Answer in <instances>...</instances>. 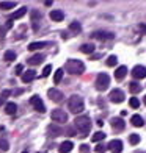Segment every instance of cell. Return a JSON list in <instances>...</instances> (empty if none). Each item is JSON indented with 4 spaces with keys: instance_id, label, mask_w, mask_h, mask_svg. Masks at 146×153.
<instances>
[{
    "instance_id": "1",
    "label": "cell",
    "mask_w": 146,
    "mask_h": 153,
    "mask_svg": "<svg viewBox=\"0 0 146 153\" xmlns=\"http://www.w3.org/2000/svg\"><path fill=\"white\" fill-rule=\"evenodd\" d=\"M65 71L71 75H82L85 72V64L80 59H68L65 64Z\"/></svg>"
},
{
    "instance_id": "2",
    "label": "cell",
    "mask_w": 146,
    "mask_h": 153,
    "mask_svg": "<svg viewBox=\"0 0 146 153\" xmlns=\"http://www.w3.org/2000/svg\"><path fill=\"white\" fill-rule=\"evenodd\" d=\"M74 125H75V128L80 131L82 136H88L90 130H91V120H90V117H87V116H79V117H75Z\"/></svg>"
},
{
    "instance_id": "3",
    "label": "cell",
    "mask_w": 146,
    "mask_h": 153,
    "mask_svg": "<svg viewBox=\"0 0 146 153\" xmlns=\"http://www.w3.org/2000/svg\"><path fill=\"white\" fill-rule=\"evenodd\" d=\"M68 108L71 113L74 114H79L83 111V108H85V103H83V99L80 95H71L68 100Z\"/></svg>"
},
{
    "instance_id": "4",
    "label": "cell",
    "mask_w": 146,
    "mask_h": 153,
    "mask_svg": "<svg viewBox=\"0 0 146 153\" xmlns=\"http://www.w3.org/2000/svg\"><path fill=\"white\" fill-rule=\"evenodd\" d=\"M96 89L97 91H105V89H108V85H110V76L107 75V74H99L97 75V78H96Z\"/></svg>"
},
{
    "instance_id": "5",
    "label": "cell",
    "mask_w": 146,
    "mask_h": 153,
    "mask_svg": "<svg viewBox=\"0 0 146 153\" xmlns=\"http://www.w3.org/2000/svg\"><path fill=\"white\" fill-rule=\"evenodd\" d=\"M50 119L57 123H65V122H68V114L63 109H53L50 114Z\"/></svg>"
},
{
    "instance_id": "6",
    "label": "cell",
    "mask_w": 146,
    "mask_h": 153,
    "mask_svg": "<svg viewBox=\"0 0 146 153\" xmlns=\"http://www.w3.org/2000/svg\"><path fill=\"white\" fill-rule=\"evenodd\" d=\"M30 105H32L35 109H36L38 113H41V114H43V113H46V106H44L43 100H41L38 95H33L32 99H30Z\"/></svg>"
},
{
    "instance_id": "7",
    "label": "cell",
    "mask_w": 146,
    "mask_h": 153,
    "mask_svg": "<svg viewBox=\"0 0 146 153\" xmlns=\"http://www.w3.org/2000/svg\"><path fill=\"white\" fill-rule=\"evenodd\" d=\"M91 38L97 39V41H108V39H113L115 34L110 33V31H104V30H97L91 34Z\"/></svg>"
},
{
    "instance_id": "8",
    "label": "cell",
    "mask_w": 146,
    "mask_h": 153,
    "mask_svg": "<svg viewBox=\"0 0 146 153\" xmlns=\"http://www.w3.org/2000/svg\"><path fill=\"white\" fill-rule=\"evenodd\" d=\"M108 99H110V102H113V103H123L126 97H124V92L121 91V89H113V91L110 92Z\"/></svg>"
},
{
    "instance_id": "9",
    "label": "cell",
    "mask_w": 146,
    "mask_h": 153,
    "mask_svg": "<svg viewBox=\"0 0 146 153\" xmlns=\"http://www.w3.org/2000/svg\"><path fill=\"white\" fill-rule=\"evenodd\" d=\"M107 149L112 153H121L123 152V141H120V139H113V141L108 142Z\"/></svg>"
},
{
    "instance_id": "10",
    "label": "cell",
    "mask_w": 146,
    "mask_h": 153,
    "mask_svg": "<svg viewBox=\"0 0 146 153\" xmlns=\"http://www.w3.org/2000/svg\"><path fill=\"white\" fill-rule=\"evenodd\" d=\"M47 95H49V99H50L52 102H57V103H60L61 100H63V92L58 91V89H55V88L49 89V91H47Z\"/></svg>"
},
{
    "instance_id": "11",
    "label": "cell",
    "mask_w": 146,
    "mask_h": 153,
    "mask_svg": "<svg viewBox=\"0 0 146 153\" xmlns=\"http://www.w3.org/2000/svg\"><path fill=\"white\" fill-rule=\"evenodd\" d=\"M110 125H112V128L115 131H123L124 127H126V123H124V120L121 117H113V119L110 120Z\"/></svg>"
},
{
    "instance_id": "12",
    "label": "cell",
    "mask_w": 146,
    "mask_h": 153,
    "mask_svg": "<svg viewBox=\"0 0 146 153\" xmlns=\"http://www.w3.org/2000/svg\"><path fill=\"white\" fill-rule=\"evenodd\" d=\"M132 75H134L135 80H141L146 76V67L144 66H135L134 71H132Z\"/></svg>"
},
{
    "instance_id": "13",
    "label": "cell",
    "mask_w": 146,
    "mask_h": 153,
    "mask_svg": "<svg viewBox=\"0 0 146 153\" xmlns=\"http://www.w3.org/2000/svg\"><path fill=\"white\" fill-rule=\"evenodd\" d=\"M47 131H49V134H50V136H61V134L65 133V130L60 128L58 125H55V123L49 125V127H47Z\"/></svg>"
},
{
    "instance_id": "14",
    "label": "cell",
    "mask_w": 146,
    "mask_h": 153,
    "mask_svg": "<svg viewBox=\"0 0 146 153\" xmlns=\"http://www.w3.org/2000/svg\"><path fill=\"white\" fill-rule=\"evenodd\" d=\"M126 75H127V67H126V66H120V67L115 71V78H116L118 81L124 80V78H126Z\"/></svg>"
},
{
    "instance_id": "15",
    "label": "cell",
    "mask_w": 146,
    "mask_h": 153,
    "mask_svg": "<svg viewBox=\"0 0 146 153\" xmlns=\"http://www.w3.org/2000/svg\"><path fill=\"white\" fill-rule=\"evenodd\" d=\"M25 14H27V6H22V8H19L17 11H14V13H13V14L10 16V19H8V20H11V22H13V20H16V19L24 17Z\"/></svg>"
},
{
    "instance_id": "16",
    "label": "cell",
    "mask_w": 146,
    "mask_h": 153,
    "mask_svg": "<svg viewBox=\"0 0 146 153\" xmlns=\"http://www.w3.org/2000/svg\"><path fill=\"white\" fill-rule=\"evenodd\" d=\"M49 16H50V19L55 20V22H61V20L65 19V14H63V11H61V10H52Z\"/></svg>"
},
{
    "instance_id": "17",
    "label": "cell",
    "mask_w": 146,
    "mask_h": 153,
    "mask_svg": "<svg viewBox=\"0 0 146 153\" xmlns=\"http://www.w3.org/2000/svg\"><path fill=\"white\" fill-rule=\"evenodd\" d=\"M43 59H44V55L43 53H36V55H33V56L29 59V64L30 66H38L39 62H43Z\"/></svg>"
},
{
    "instance_id": "18",
    "label": "cell",
    "mask_w": 146,
    "mask_h": 153,
    "mask_svg": "<svg viewBox=\"0 0 146 153\" xmlns=\"http://www.w3.org/2000/svg\"><path fill=\"white\" fill-rule=\"evenodd\" d=\"M35 76H36V72L35 71H25L22 74V81L24 83H30V81L35 80Z\"/></svg>"
},
{
    "instance_id": "19",
    "label": "cell",
    "mask_w": 146,
    "mask_h": 153,
    "mask_svg": "<svg viewBox=\"0 0 146 153\" xmlns=\"http://www.w3.org/2000/svg\"><path fill=\"white\" fill-rule=\"evenodd\" d=\"M72 149H74V144H72L71 141H65L63 144L60 145V149H58V150H60V153H69Z\"/></svg>"
},
{
    "instance_id": "20",
    "label": "cell",
    "mask_w": 146,
    "mask_h": 153,
    "mask_svg": "<svg viewBox=\"0 0 146 153\" xmlns=\"http://www.w3.org/2000/svg\"><path fill=\"white\" fill-rule=\"evenodd\" d=\"M130 123L134 125V127H143V125H144V120H143V117H141V116L135 114V116H132V117H130Z\"/></svg>"
},
{
    "instance_id": "21",
    "label": "cell",
    "mask_w": 146,
    "mask_h": 153,
    "mask_svg": "<svg viewBox=\"0 0 146 153\" xmlns=\"http://www.w3.org/2000/svg\"><path fill=\"white\" fill-rule=\"evenodd\" d=\"M47 45H49V42H44V41H39V42H32V44L29 45V50L35 52V50H39V48H44V47H47Z\"/></svg>"
},
{
    "instance_id": "22",
    "label": "cell",
    "mask_w": 146,
    "mask_h": 153,
    "mask_svg": "<svg viewBox=\"0 0 146 153\" xmlns=\"http://www.w3.org/2000/svg\"><path fill=\"white\" fill-rule=\"evenodd\" d=\"M16 111H17V105L16 103H13V102H10V103H6L5 105V113L6 114H16Z\"/></svg>"
},
{
    "instance_id": "23",
    "label": "cell",
    "mask_w": 146,
    "mask_h": 153,
    "mask_svg": "<svg viewBox=\"0 0 146 153\" xmlns=\"http://www.w3.org/2000/svg\"><path fill=\"white\" fill-rule=\"evenodd\" d=\"M38 19H41V14L36 10H33L32 11V22H33V30L35 31H38Z\"/></svg>"
},
{
    "instance_id": "24",
    "label": "cell",
    "mask_w": 146,
    "mask_h": 153,
    "mask_svg": "<svg viewBox=\"0 0 146 153\" xmlns=\"http://www.w3.org/2000/svg\"><path fill=\"white\" fill-rule=\"evenodd\" d=\"M129 91L132 94H137V92H140L141 91V86H140V83H137V81H130L129 83Z\"/></svg>"
},
{
    "instance_id": "25",
    "label": "cell",
    "mask_w": 146,
    "mask_h": 153,
    "mask_svg": "<svg viewBox=\"0 0 146 153\" xmlns=\"http://www.w3.org/2000/svg\"><path fill=\"white\" fill-rule=\"evenodd\" d=\"M80 52H82V53H87V55H91V53L94 52V45H93V44H83V45L80 47Z\"/></svg>"
},
{
    "instance_id": "26",
    "label": "cell",
    "mask_w": 146,
    "mask_h": 153,
    "mask_svg": "<svg viewBox=\"0 0 146 153\" xmlns=\"http://www.w3.org/2000/svg\"><path fill=\"white\" fill-rule=\"evenodd\" d=\"M11 27H13V22H11V20H8V22H6L3 27H0V38L3 39V38H5V33L8 31V30L11 28Z\"/></svg>"
},
{
    "instance_id": "27",
    "label": "cell",
    "mask_w": 146,
    "mask_h": 153,
    "mask_svg": "<svg viewBox=\"0 0 146 153\" xmlns=\"http://www.w3.org/2000/svg\"><path fill=\"white\" fill-rule=\"evenodd\" d=\"M69 30H71L72 33H75V34H79L82 31V25L79 22H71L69 24Z\"/></svg>"
},
{
    "instance_id": "28",
    "label": "cell",
    "mask_w": 146,
    "mask_h": 153,
    "mask_svg": "<svg viewBox=\"0 0 146 153\" xmlns=\"http://www.w3.org/2000/svg\"><path fill=\"white\" fill-rule=\"evenodd\" d=\"M63 69H58V71L57 72H55V75H53V83H55V85H58V83L61 81V78H63Z\"/></svg>"
},
{
    "instance_id": "29",
    "label": "cell",
    "mask_w": 146,
    "mask_h": 153,
    "mask_svg": "<svg viewBox=\"0 0 146 153\" xmlns=\"http://www.w3.org/2000/svg\"><path fill=\"white\" fill-rule=\"evenodd\" d=\"M3 59L5 61H13V59H16V53L14 52H13V50H6L5 52V55H3Z\"/></svg>"
},
{
    "instance_id": "30",
    "label": "cell",
    "mask_w": 146,
    "mask_h": 153,
    "mask_svg": "<svg viewBox=\"0 0 146 153\" xmlns=\"http://www.w3.org/2000/svg\"><path fill=\"white\" fill-rule=\"evenodd\" d=\"M16 2H0V10H13Z\"/></svg>"
},
{
    "instance_id": "31",
    "label": "cell",
    "mask_w": 146,
    "mask_h": 153,
    "mask_svg": "<svg viewBox=\"0 0 146 153\" xmlns=\"http://www.w3.org/2000/svg\"><path fill=\"white\" fill-rule=\"evenodd\" d=\"M93 142H99V141H102V139H105V133L104 131H97V133H94L93 134Z\"/></svg>"
},
{
    "instance_id": "32",
    "label": "cell",
    "mask_w": 146,
    "mask_h": 153,
    "mask_svg": "<svg viewBox=\"0 0 146 153\" xmlns=\"http://www.w3.org/2000/svg\"><path fill=\"white\" fill-rule=\"evenodd\" d=\"M129 142H130L132 145H137L138 142H140V136L135 134V133H134V134H130V136H129Z\"/></svg>"
},
{
    "instance_id": "33",
    "label": "cell",
    "mask_w": 146,
    "mask_h": 153,
    "mask_svg": "<svg viewBox=\"0 0 146 153\" xmlns=\"http://www.w3.org/2000/svg\"><path fill=\"white\" fill-rule=\"evenodd\" d=\"M116 62H118V58L115 56V55H112V56H108V59H107V66L113 67V66H116Z\"/></svg>"
},
{
    "instance_id": "34",
    "label": "cell",
    "mask_w": 146,
    "mask_h": 153,
    "mask_svg": "<svg viewBox=\"0 0 146 153\" xmlns=\"http://www.w3.org/2000/svg\"><path fill=\"white\" fill-rule=\"evenodd\" d=\"M8 149H10L8 141H5V139H0V150H2V152H8Z\"/></svg>"
},
{
    "instance_id": "35",
    "label": "cell",
    "mask_w": 146,
    "mask_h": 153,
    "mask_svg": "<svg viewBox=\"0 0 146 153\" xmlns=\"http://www.w3.org/2000/svg\"><path fill=\"white\" fill-rule=\"evenodd\" d=\"M129 105H130L132 108H138V106H140V102H138V99H137V97H130V100H129Z\"/></svg>"
},
{
    "instance_id": "36",
    "label": "cell",
    "mask_w": 146,
    "mask_h": 153,
    "mask_svg": "<svg viewBox=\"0 0 146 153\" xmlns=\"http://www.w3.org/2000/svg\"><path fill=\"white\" fill-rule=\"evenodd\" d=\"M50 71H52V66H50V64L46 66L44 71H43V76H49V75H50Z\"/></svg>"
},
{
    "instance_id": "37",
    "label": "cell",
    "mask_w": 146,
    "mask_h": 153,
    "mask_svg": "<svg viewBox=\"0 0 146 153\" xmlns=\"http://www.w3.org/2000/svg\"><path fill=\"white\" fill-rule=\"evenodd\" d=\"M10 94H11L10 89H5V91H3L2 94H0V100H3V102H5V99H6V97H8Z\"/></svg>"
},
{
    "instance_id": "38",
    "label": "cell",
    "mask_w": 146,
    "mask_h": 153,
    "mask_svg": "<svg viewBox=\"0 0 146 153\" xmlns=\"http://www.w3.org/2000/svg\"><path fill=\"white\" fill-rule=\"evenodd\" d=\"M88 152H90V145L82 144V145H80V153H88Z\"/></svg>"
},
{
    "instance_id": "39",
    "label": "cell",
    "mask_w": 146,
    "mask_h": 153,
    "mask_svg": "<svg viewBox=\"0 0 146 153\" xmlns=\"http://www.w3.org/2000/svg\"><path fill=\"white\" fill-rule=\"evenodd\" d=\"M22 71H24V66H22V64H17L14 74H16V75H22Z\"/></svg>"
},
{
    "instance_id": "40",
    "label": "cell",
    "mask_w": 146,
    "mask_h": 153,
    "mask_svg": "<svg viewBox=\"0 0 146 153\" xmlns=\"http://www.w3.org/2000/svg\"><path fill=\"white\" fill-rule=\"evenodd\" d=\"M138 30H140V33L146 34V24H140L138 25Z\"/></svg>"
},
{
    "instance_id": "41",
    "label": "cell",
    "mask_w": 146,
    "mask_h": 153,
    "mask_svg": "<svg viewBox=\"0 0 146 153\" xmlns=\"http://www.w3.org/2000/svg\"><path fill=\"white\" fill-rule=\"evenodd\" d=\"M104 150H105V145H102V144H99V145L96 147V152H97V153H102Z\"/></svg>"
},
{
    "instance_id": "42",
    "label": "cell",
    "mask_w": 146,
    "mask_h": 153,
    "mask_svg": "<svg viewBox=\"0 0 146 153\" xmlns=\"http://www.w3.org/2000/svg\"><path fill=\"white\" fill-rule=\"evenodd\" d=\"M144 105H146V95H144Z\"/></svg>"
}]
</instances>
